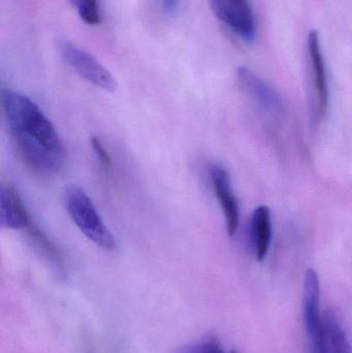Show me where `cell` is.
<instances>
[{
    "label": "cell",
    "instance_id": "30bf717a",
    "mask_svg": "<svg viewBox=\"0 0 352 353\" xmlns=\"http://www.w3.org/2000/svg\"><path fill=\"white\" fill-rule=\"evenodd\" d=\"M25 230H26L29 243L32 245L35 252L39 253V256L43 257L58 273H64L65 263H64L63 254L57 245L43 232V230L34 224V222L25 228Z\"/></svg>",
    "mask_w": 352,
    "mask_h": 353
},
{
    "label": "cell",
    "instance_id": "8fae6325",
    "mask_svg": "<svg viewBox=\"0 0 352 353\" xmlns=\"http://www.w3.org/2000/svg\"><path fill=\"white\" fill-rule=\"evenodd\" d=\"M251 239L254 252L258 261H264L270 247L272 238V222L270 210L266 205H260L254 211L251 219Z\"/></svg>",
    "mask_w": 352,
    "mask_h": 353
},
{
    "label": "cell",
    "instance_id": "7c38bea8",
    "mask_svg": "<svg viewBox=\"0 0 352 353\" xmlns=\"http://www.w3.org/2000/svg\"><path fill=\"white\" fill-rule=\"evenodd\" d=\"M320 353H352L344 330L333 313L324 316L322 347Z\"/></svg>",
    "mask_w": 352,
    "mask_h": 353
},
{
    "label": "cell",
    "instance_id": "7a4b0ae2",
    "mask_svg": "<svg viewBox=\"0 0 352 353\" xmlns=\"http://www.w3.org/2000/svg\"><path fill=\"white\" fill-rule=\"evenodd\" d=\"M65 208L70 219L91 242L107 251L117 248L113 234L101 219L92 199L81 187L66 189Z\"/></svg>",
    "mask_w": 352,
    "mask_h": 353
},
{
    "label": "cell",
    "instance_id": "ba28073f",
    "mask_svg": "<svg viewBox=\"0 0 352 353\" xmlns=\"http://www.w3.org/2000/svg\"><path fill=\"white\" fill-rule=\"evenodd\" d=\"M32 222L18 190L12 185H2L0 191V223L2 228L25 230Z\"/></svg>",
    "mask_w": 352,
    "mask_h": 353
},
{
    "label": "cell",
    "instance_id": "52a82bcc",
    "mask_svg": "<svg viewBox=\"0 0 352 353\" xmlns=\"http://www.w3.org/2000/svg\"><path fill=\"white\" fill-rule=\"evenodd\" d=\"M237 74L243 90L251 97L260 108L275 116H280L283 113L282 99L270 85L267 84L249 68L244 66L238 70Z\"/></svg>",
    "mask_w": 352,
    "mask_h": 353
},
{
    "label": "cell",
    "instance_id": "9c48e42d",
    "mask_svg": "<svg viewBox=\"0 0 352 353\" xmlns=\"http://www.w3.org/2000/svg\"><path fill=\"white\" fill-rule=\"evenodd\" d=\"M308 52L311 62L314 90L318 101V113L324 115L329 105V88L327 81L326 68L320 49V35L318 31L312 30L308 37Z\"/></svg>",
    "mask_w": 352,
    "mask_h": 353
},
{
    "label": "cell",
    "instance_id": "277c9868",
    "mask_svg": "<svg viewBox=\"0 0 352 353\" xmlns=\"http://www.w3.org/2000/svg\"><path fill=\"white\" fill-rule=\"evenodd\" d=\"M215 16L247 41L256 37V20L248 0H209Z\"/></svg>",
    "mask_w": 352,
    "mask_h": 353
},
{
    "label": "cell",
    "instance_id": "4fadbf2b",
    "mask_svg": "<svg viewBox=\"0 0 352 353\" xmlns=\"http://www.w3.org/2000/svg\"><path fill=\"white\" fill-rule=\"evenodd\" d=\"M72 4L79 16L88 25H99L101 23L99 0H68Z\"/></svg>",
    "mask_w": 352,
    "mask_h": 353
},
{
    "label": "cell",
    "instance_id": "9a60e30c",
    "mask_svg": "<svg viewBox=\"0 0 352 353\" xmlns=\"http://www.w3.org/2000/svg\"><path fill=\"white\" fill-rule=\"evenodd\" d=\"M91 146H92L93 151H94L95 157L99 159L101 163V167L105 168V170L109 171L112 169V159L110 157L109 152H107L105 147L103 146V142L101 139L97 137H92L90 140Z\"/></svg>",
    "mask_w": 352,
    "mask_h": 353
},
{
    "label": "cell",
    "instance_id": "6da1fadb",
    "mask_svg": "<svg viewBox=\"0 0 352 353\" xmlns=\"http://www.w3.org/2000/svg\"><path fill=\"white\" fill-rule=\"evenodd\" d=\"M2 109L12 142L27 167L43 175L59 173L68 153L57 130L41 108L22 93L4 90Z\"/></svg>",
    "mask_w": 352,
    "mask_h": 353
},
{
    "label": "cell",
    "instance_id": "5b68a950",
    "mask_svg": "<svg viewBox=\"0 0 352 353\" xmlns=\"http://www.w3.org/2000/svg\"><path fill=\"white\" fill-rule=\"evenodd\" d=\"M320 279L314 270H307L304 282V316L312 353H320L322 347L324 316L320 311Z\"/></svg>",
    "mask_w": 352,
    "mask_h": 353
},
{
    "label": "cell",
    "instance_id": "8992f818",
    "mask_svg": "<svg viewBox=\"0 0 352 353\" xmlns=\"http://www.w3.org/2000/svg\"><path fill=\"white\" fill-rule=\"evenodd\" d=\"M213 190L220 203L229 236H235L240 224V211L237 197L231 187L229 172L219 165H213L210 169Z\"/></svg>",
    "mask_w": 352,
    "mask_h": 353
},
{
    "label": "cell",
    "instance_id": "5bb4252c",
    "mask_svg": "<svg viewBox=\"0 0 352 353\" xmlns=\"http://www.w3.org/2000/svg\"><path fill=\"white\" fill-rule=\"evenodd\" d=\"M179 353H225V352L221 348L218 342L215 340H208V341L186 346L183 350H180ZM231 353L238 352H231Z\"/></svg>",
    "mask_w": 352,
    "mask_h": 353
},
{
    "label": "cell",
    "instance_id": "3957f363",
    "mask_svg": "<svg viewBox=\"0 0 352 353\" xmlns=\"http://www.w3.org/2000/svg\"><path fill=\"white\" fill-rule=\"evenodd\" d=\"M59 51L63 59L87 82L109 92H114L117 89V82L113 74L88 52L68 39L59 41Z\"/></svg>",
    "mask_w": 352,
    "mask_h": 353
},
{
    "label": "cell",
    "instance_id": "2e32d148",
    "mask_svg": "<svg viewBox=\"0 0 352 353\" xmlns=\"http://www.w3.org/2000/svg\"><path fill=\"white\" fill-rule=\"evenodd\" d=\"M180 2H181V0H158L161 12L167 14V16L176 14L178 8H179Z\"/></svg>",
    "mask_w": 352,
    "mask_h": 353
}]
</instances>
